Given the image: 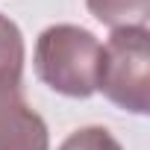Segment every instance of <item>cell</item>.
Instances as JSON below:
<instances>
[{"label": "cell", "instance_id": "6da1fadb", "mask_svg": "<svg viewBox=\"0 0 150 150\" xmlns=\"http://www.w3.org/2000/svg\"><path fill=\"white\" fill-rule=\"evenodd\" d=\"M103 44L91 30L77 24H53L35 41V74L44 86L65 97H91L97 91Z\"/></svg>", "mask_w": 150, "mask_h": 150}, {"label": "cell", "instance_id": "7a4b0ae2", "mask_svg": "<svg viewBox=\"0 0 150 150\" xmlns=\"http://www.w3.org/2000/svg\"><path fill=\"white\" fill-rule=\"evenodd\" d=\"M97 91L132 115L150 112V33L147 27L112 30L100 50Z\"/></svg>", "mask_w": 150, "mask_h": 150}, {"label": "cell", "instance_id": "3957f363", "mask_svg": "<svg viewBox=\"0 0 150 150\" xmlns=\"http://www.w3.org/2000/svg\"><path fill=\"white\" fill-rule=\"evenodd\" d=\"M0 150H50L47 124L30 109L21 88L0 91Z\"/></svg>", "mask_w": 150, "mask_h": 150}, {"label": "cell", "instance_id": "277c9868", "mask_svg": "<svg viewBox=\"0 0 150 150\" xmlns=\"http://www.w3.org/2000/svg\"><path fill=\"white\" fill-rule=\"evenodd\" d=\"M24 59H27V47H24V35L18 24L6 15H0V91L21 88Z\"/></svg>", "mask_w": 150, "mask_h": 150}, {"label": "cell", "instance_id": "5b68a950", "mask_svg": "<svg viewBox=\"0 0 150 150\" xmlns=\"http://www.w3.org/2000/svg\"><path fill=\"white\" fill-rule=\"evenodd\" d=\"M86 6L100 24L112 30L147 27V15H150L147 0H86Z\"/></svg>", "mask_w": 150, "mask_h": 150}, {"label": "cell", "instance_id": "8992f818", "mask_svg": "<svg viewBox=\"0 0 150 150\" xmlns=\"http://www.w3.org/2000/svg\"><path fill=\"white\" fill-rule=\"evenodd\" d=\"M59 150H124V147L106 127H83L74 129L59 144Z\"/></svg>", "mask_w": 150, "mask_h": 150}]
</instances>
